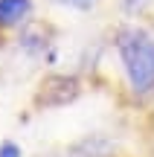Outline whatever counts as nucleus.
Here are the masks:
<instances>
[{
	"instance_id": "1",
	"label": "nucleus",
	"mask_w": 154,
	"mask_h": 157,
	"mask_svg": "<svg viewBox=\"0 0 154 157\" xmlns=\"http://www.w3.org/2000/svg\"><path fill=\"white\" fill-rule=\"evenodd\" d=\"M119 58L125 64L128 84L134 87V93H148L154 90V38L148 32L140 29H125L116 41Z\"/></svg>"
},
{
	"instance_id": "2",
	"label": "nucleus",
	"mask_w": 154,
	"mask_h": 157,
	"mask_svg": "<svg viewBox=\"0 0 154 157\" xmlns=\"http://www.w3.org/2000/svg\"><path fill=\"white\" fill-rule=\"evenodd\" d=\"M79 96V82L73 76H50L44 82V87L38 90L41 105H67Z\"/></svg>"
},
{
	"instance_id": "3",
	"label": "nucleus",
	"mask_w": 154,
	"mask_h": 157,
	"mask_svg": "<svg viewBox=\"0 0 154 157\" xmlns=\"http://www.w3.org/2000/svg\"><path fill=\"white\" fill-rule=\"evenodd\" d=\"M32 12V0H0V29L17 26Z\"/></svg>"
},
{
	"instance_id": "4",
	"label": "nucleus",
	"mask_w": 154,
	"mask_h": 157,
	"mask_svg": "<svg viewBox=\"0 0 154 157\" xmlns=\"http://www.w3.org/2000/svg\"><path fill=\"white\" fill-rule=\"evenodd\" d=\"M52 3L67 6V9H81V12H87V9H93V3H96V0H52Z\"/></svg>"
},
{
	"instance_id": "5",
	"label": "nucleus",
	"mask_w": 154,
	"mask_h": 157,
	"mask_svg": "<svg viewBox=\"0 0 154 157\" xmlns=\"http://www.w3.org/2000/svg\"><path fill=\"white\" fill-rule=\"evenodd\" d=\"M0 157H21V148L15 143H3L0 146Z\"/></svg>"
}]
</instances>
